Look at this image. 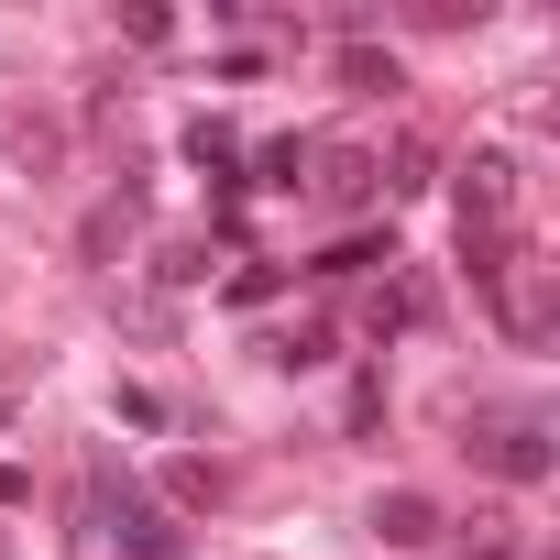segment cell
<instances>
[{
  "instance_id": "1",
  "label": "cell",
  "mask_w": 560,
  "mask_h": 560,
  "mask_svg": "<svg viewBox=\"0 0 560 560\" xmlns=\"http://www.w3.org/2000/svg\"><path fill=\"white\" fill-rule=\"evenodd\" d=\"M89 494H100V527H110V549H121V560H176V527H165V505H154L132 472H110V462H100V483H89Z\"/></svg>"
},
{
  "instance_id": "2",
  "label": "cell",
  "mask_w": 560,
  "mask_h": 560,
  "mask_svg": "<svg viewBox=\"0 0 560 560\" xmlns=\"http://www.w3.org/2000/svg\"><path fill=\"white\" fill-rule=\"evenodd\" d=\"M472 462L494 483H549L560 472V440H549V418H483L472 429Z\"/></svg>"
},
{
  "instance_id": "3",
  "label": "cell",
  "mask_w": 560,
  "mask_h": 560,
  "mask_svg": "<svg viewBox=\"0 0 560 560\" xmlns=\"http://www.w3.org/2000/svg\"><path fill=\"white\" fill-rule=\"evenodd\" d=\"M516 231V165L505 154H472L462 165V253H494Z\"/></svg>"
},
{
  "instance_id": "4",
  "label": "cell",
  "mask_w": 560,
  "mask_h": 560,
  "mask_svg": "<svg viewBox=\"0 0 560 560\" xmlns=\"http://www.w3.org/2000/svg\"><path fill=\"white\" fill-rule=\"evenodd\" d=\"M363 527H374V538H385V549H429V538H440V505H429V494H418V483H385V494H374V516H363Z\"/></svg>"
},
{
  "instance_id": "5",
  "label": "cell",
  "mask_w": 560,
  "mask_h": 560,
  "mask_svg": "<svg viewBox=\"0 0 560 560\" xmlns=\"http://www.w3.org/2000/svg\"><path fill=\"white\" fill-rule=\"evenodd\" d=\"M308 187H319L330 209H363V198H374V154H352V143H319V154H308Z\"/></svg>"
},
{
  "instance_id": "6",
  "label": "cell",
  "mask_w": 560,
  "mask_h": 560,
  "mask_svg": "<svg viewBox=\"0 0 560 560\" xmlns=\"http://www.w3.org/2000/svg\"><path fill=\"white\" fill-rule=\"evenodd\" d=\"M440 538H462L472 560H527V527H516V505H472L462 527H440Z\"/></svg>"
},
{
  "instance_id": "7",
  "label": "cell",
  "mask_w": 560,
  "mask_h": 560,
  "mask_svg": "<svg viewBox=\"0 0 560 560\" xmlns=\"http://www.w3.org/2000/svg\"><path fill=\"white\" fill-rule=\"evenodd\" d=\"M187 165L220 176V187H242V132L231 121H187Z\"/></svg>"
},
{
  "instance_id": "8",
  "label": "cell",
  "mask_w": 560,
  "mask_h": 560,
  "mask_svg": "<svg viewBox=\"0 0 560 560\" xmlns=\"http://www.w3.org/2000/svg\"><path fill=\"white\" fill-rule=\"evenodd\" d=\"M341 89H363V100H385V89H407V78H396V56H385L374 34H352V45H341Z\"/></svg>"
},
{
  "instance_id": "9",
  "label": "cell",
  "mask_w": 560,
  "mask_h": 560,
  "mask_svg": "<svg viewBox=\"0 0 560 560\" xmlns=\"http://www.w3.org/2000/svg\"><path fill=\"white\" fill-rule=\"evenodd\" d=\"M308 154H319L308 132H275V143L253 154V187H308Z\"/></svg>"
},
{
  "instance_id": "10",
  "label": "cell",
  "mask_w": 560,
  "mask_h": 560,
  "mask_svg": "<svg viewBox=\"0 0 560 560\" xmlns=\"http://www.w3.org/2000/svg\"><path fill=\"white\" fill-rule=\"evenodd\" d=\"M363 264H396V231H341L319 253V275H363Z\"/></svg>"
},
{
  "instance_id": "11",
  "label": "cell",
  "mask_w": 560,
  "mask_h": 560,
  "mask_svg": "<svg viewBox=\"0 0 560 560\" xmlns=\"http://www.w3.org/2000/svg\"><path fill=\"white\" fill-rule=\"evenodd\" d=\"M407 319H418V287H374V298H363V330H374V341L407 330Z\"/></svg>"
},
{
  "instance_id": "12",
  "label": "cell",
  "mask_w": 560,
  "mask_h": 560,
  "mask_svg": "<svg viewBox=\"0 0 560 560\" xmlns=\"http://www.w3.org/2000/svg\"><path fill=\"white\" fill-rule=\"evenodd\" d=\"M165 505H220V472L209 462H165Z\"/></svg>"
},
{
  "instance_id": "13",
  "label": "cell",
  "mask_w": 560,
  "mask_h": 560,
  "mask_svg": "<svg viewBox=\"0 0 560 560\" xmlns=\"http://www.w3.org/2000/svg\"><path fill=\"white\" fill-rule=\"evenodd\" d=\"M275 363H287V374H308V363H330V330H319V319H298L287 341H275Z\"/></svg>"
},
{
  "instance_id": "14",
  "label": "cell",
  "mask_w": 560,
  "mask_h": 560,
  "mask_svg": "<svg viewBox=\"0 0 560 560\" xmlns=\"http://www.w3.org/2000/svg\"><path fill=\"white\" fill-rule=\"evenodd\" d=\"M121 231H132V198L121 209H89V253H121Z\"/></svg>"
},
{
  "instance_id": "15",
  "label": "cell",
  "mask_w": 560,
  "mask_h": 560,
  "mask_svg": "<svg viewBox=\"0 0 560 560\" xmlns=\"http://www.w3.org/2000/svg\"><path fill=\"white\" fill-rule=\"evenodd\" d=\"M0 418H12V396H0Z\"/></svg>"
}]
</instances>
